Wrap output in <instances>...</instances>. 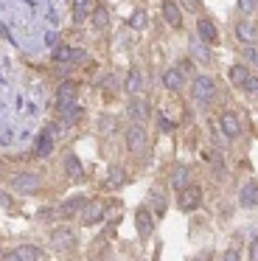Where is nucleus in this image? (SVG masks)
<instances>
[{"mask_svg": "<svg viewBox=\"0 0 258 261\" xmlns=\"http://www.w3.org/2000/svg\"><path fill=\"white\" fill-rule=\"evenodd\" d=\"M76 244H79V239L70 227H56V230L50 233V247H54L56 253H73Z\"/></svg>", "mask_w": 258, "mask_h": 261, "instance_id": "f257e3e1", "label": "nucleus"}, {"mask_svg": "<svg viewBox=\"0 0 258 261\" xmlns=\"http://www.w3.org/2000/svg\"><path fill=\"white\" fill-rule=\"evenodd\" d=\"M191 96H194V101H199V104L213 101V96H216V82H213L211 76H196L194 87H191Z\"/></svg>", "mask_w": 258, "mask_h": 261, "instance_id": "f03ea898", "label": "nucleus"}, {"mask_svg": "<svg viewBox=\"0 0 258 261\" xmlns=\"http://www.w3.org/2000/svg\"><path fill=\"white\" fill-rule=\"evenodd\" d=\"M11 191L14 194H34L39 191V174L37 171H20L11 177Z\"/></svg>", "mask_w": 258, "mask_h": 261, "instance_id": "7ed1b4c3", "label": "nucleus"}, {"mask_svg": "<svg viewBox=\"0 0 258 261\" xmlns=\"http://www.w3.org/2000/svg\"><path fill=\"white\" fill-rule=\"evenodd\" d=\"M126 146H129V152H132V154L149 152V135H146V129L140 124H135V126H129V129H126Z\"/></svg>", "mask_w": 258, "mask_h": 261, "instance_id": "20e7f679", "label": "nucleus"}, {"mask_svg": "<svg viewBox=\"0 0 258 261\" xmlns=\"http://www.w3.org/2000/svg\"><path fill=\"white\" fill-rule=\"evenodd\" d=\"M199 202H202V188L199 186H188V188H183V191L177 194V205H179V211H196L199 208Z\"/></svg>", "mask_w": 258, "mask_h": 261, "instance_id": "39448f33", "label": "nucleus"}, {"mask_svg": "<svg viewBox=\"0 0 258 261\" xmlns=\"http://www.w3.org/2000/svg\"><path fill=\"white\" fill-rule=\"evenodd\" d=\"M104 211H107V205L101 202V199H87V205L82 208V225H98L101 219H104Z\"/></svg>", "mask_w": 258, "mask_h": 261, "instance_id": "423d86ee", "label": "nucleus"}, {"mask_svg": "<svg viewBox=\"0 0 258 261\" xmlns=\"http://www.w3.org/2000/svg\"><path fill=\"white\" fill-rule=\"evenodd\" d=\"M54 59L59 65H73V62H84L87 54H84L82 48H73V45H56L54 48Z\"/></svg>", "mask_w": 258, "mask_h": 261, "instance_id": "0eeeda50", "label": "nucleus"}, {"mask_svg": "<svg viewBox=\"0 0 258 261\" xmlns=\"http://www.w3.org/2000/svg\"><path fill=\"white\" fill-rule=\"evenodd\" d=\"M56 149V138H54V129H42L37 135V141H34V154H37V158H48L50 152H54Z\"/></svg>", "mask_w": 258, "mask_h": 261, "instance_id": "6e6552de", "label": "nucleus"}, {"mask_svg": "<svg viewBox=\"0 0 258 261\" xmlns=\"http://www.w3.org/2000/svg\"><path fill=\"white\" fill-rule=\"evenodd\" d=\"M84 205H87V199L84 197H79V194H73V197H67L65 202L59 205V208H56V214L62 216V219H73V216H79L82 214V208Z\"/></svg>", "mask_w": 258, "mask_h": 261, "instance_id": "1a4fd4ad", "label": "nucleus"}, {"mask_svg": "<svg viewBox=\"0 0 258 261\" xmlns=\"http://www.w3.org/2000/svg\"><path fill=\"white\" fill-rule=\"evenodd\" d=\"M149 113H151V110H149V101H143V98H138V96H135L132 101L126 104V115L135 121V124H146Z\"/></svg>", "mask_w": 258, "mask_h": 261, "instance_id": "9d476101", "label": "nucleus"}, {"mask_svg": "<svg viewBox=\"0 0 258 261\" xmlns=\"http://www.w3.org/2000/svg\"><path fill=\"white\" fill-rule=\"evenodd\" d=\"M56 113H59L62 124L70 126V124H79V121H82L84 110L79 107V101H70V104H59V107H56Z\"/></svg>", "mask_w": 258, "mask_h": 261, "instance_id": "9b49d317", "label": "nucleus"}, {"mask_svg": "<svg viewBox=\"0 0 258 261\" xmlns=\"http://www.w3.org/2000/svg\"><path fill=\"white\" fill-rule=\"evenodd\" d=\"M135 225H138V233L140 236H151V230H154V214H151V208H138V214H135Z\"/></svg>", "mask_w": 258, "mask_h": 261, "instance_id": "f8f14e48", "label": "nucleus"}, {"mask_svg": "<svg viewBox=\"0 0 258 261\" xmlns=\"http://www.w3.org/2000/svg\"><path fill=\"white\" fill-rule=\"evenodd\" d=\"M219 126H222V132L227 138H239L241 135V118L236 113H222V118H219Z\"/></svg>", "mask_w": 258, "mask_h": 261, "instance_id": "ddd939ff", "label": "nucleus"}, {"mask_svg": "<svg viewBox=\"0 0 258 261\" xmlns=\"http://www.w3.org/2000/svg\"><path fill=\"white\" fill-rule=\"evenodd\" d=\"M196 37H199L205 45H213V42L219 40V29L213 25V20H205V17H202L199 23H196Z\"/></svg>", "mask_w": 258, "mask_h": 261, "instance_id": "4468645a", "label": "nucleus"}, {"mask_svg": "<svg viewBox=\"0 0 258 261\" xmlns=\"http://www.w3.org/2000/svg\"><path fill=\"white\" fill-rule=\"evenodd\" d=\"M123 87H126V93H132V96L143 93V87H146L143 70H140V68H132V70H129V73H126V82H123Z\"/></svg>", "mask_w": 258, "mask_h": 261, "instance_id": "2eb2a0df", "label": "nucleus"}, {"mask_svg": "<svg viewBox=\"0 0 258 261\" xmlns=\"http://www.w3.org/2000/svg\"><path fill=\"white\" fill-rule=\"evenodd\" d=\"M188 51H191V57H194L196 62H202V65L213 62V57H211V48H208L205 42L199 40V37H194V40L188 42Z\"/></svg>", "mask_w": 258, "mask_h": 261, "instance_id": "dca6fc26", "label": "nucleus"}, {"mask_svg": "<svg viewBox=\"0 0 258 261\" xmlns=\"http://www.w3.org/2000/svg\"><path fill=\"white\" fill-rule=\"evenodd\" d=\"M236 37H239L244 45H252V42L258 40V29L252 23H247V20H239V23H236Z\"/></svg>", "mask_w": 258, "mask_h": 261, "instance_id": "f3484780", "label": "nucleus"}, {"mask_svg": "<svg viewBox=\"0 0 258 261\" xmlns=\"http://www.w3.org/2000/svg\"><path fill=\"white\" fill-rule=\"evenodd\" d=\"M163 17H166V23L171 25V29H179V25H183V14H179V6L174 0H166V3H163Z\"/></svg>", "mask_w": 258, "mask_h": 261, "instance_id": "a211bd4d", "label": "nucleus"}, {"mask_svg": "<svg viewBox=\"0 0 258 261\" xmlns=\"http://www.w3.org/2000/svg\"><path fill=\"white\" fill-rule=\"evenodd\" d=\"M239 202L244 205V208H252V205H258V180H250L244 188H241Z\"/></svg>", "mask_w": 258, "mask_h": 261, "instance_id": "6ab92c4d", "label": "nucleus"}, {"mask_svg": "<svg viewBox=\"0 0 258 261\" xmlns=\"http://www.w3.org/2000/svg\"><path fill=\"white\" fill-rule=\"evenodd\" d=\"M183 73H179L177 68H168L166 73H163V87H166V90H171V93H179L183 90Z\"/></svg>", "mask_w": 258, "mask_h": 261, "instance_id": "aec40b11", "label": "nucleus"}, {"mask_svg": "<svg viewBox=\"0 0 258 261\" xmlns=\"http://www.w3.org/2000/svg\"><path fill=\"white\" fill-rule=\"evenodd\" d=\"M171 186L177 188V191H183V188L191 186V169H188V166H174V171H171Z\"/></svg>", "mask_w": 258, "mask_h": 261, "instance_id": "412c9836", "label": "nucleus"}, {"mask_svg": "<svg viewBox=\"0 0 258 261\" xmlns=\"http://www.w3.org/2000/svg\"><path fill=\"white\" fill-rule=\"evenodd\" d=\"M79 98V85H73V82H65V85L56 87V101L59 104H70Z\"/></svg>", "mask_w": 258, "mask_h": 261, "instance_id": "4be33fe9", "label": "nucleus"}, {"mask_svg": "<svg viewBox=\"0 0 258 261\" xmlns=\"http://www.w3.org/2000/svg\"><path fill=\"white\" fill-rule=\"evenodd\" d=\"M93 0H73V23H82V20H87L90 14H93Z\"/></svg>", "mask_w": 258, "mask_h": 261, "instance_id": "5701e85b", "label": "nucleus"}, {"mask_svg": "<svg viewBox=\"0 0 258 261\" xmlns=\"http://www.w3.org/2000/svg\"><path fill=\"white\" fill-rule=\"evenodd\" d=\"M123 182H126V174H123V169H121V166H112L110 174H107V180H104V188L115 191V188L123 186Z\"/></svg>", "mask_w": 258, "mask_h": 261, "instance_id": "b1692460", "label": "nucleus"}, {"mask_svg": "<svg viewBox=\"0 0 258 261\" xmlns=\"http://www.w3.org/2000/svg\"><path fill=\"white\" fill-rule=\"evenodd\" d=\"M17 255L22 261H45L42 247H37V244H22V247H17Z\"/></svg>", "mask_w": 258, "mask_h": 261, "instance_id": "393cba45", "label": "nucleus"}, {"mask_svg": "<svg viewBox=\"0 0 258 261\" xmlns=\"http://www.w3.org/2000/svg\"><path fill=\"white\" fill-rule=\"evenodd\" d=\"M65 171H67V177H70V180H82V163H79V158L76 154H67L65 158Z\"/></svg>", "mask_w": 258, "mask_h": 261, "instance_id": "a878e982", "label": "nucleus"}, {"mask_svg": "<svg viewBox=\"0 0 258 261\" xmlns=\"http://www.w3.org/2000/svg\"><path fill=\"white\" fill-rule=\"evenodd\" d=\"M90 20H93L95 29H107V23H110V12H107V6H95L93 14H90Z\"/></svg>", "mask_w": 258, "mask_h": 261, "instance_id": "bb28decb", "label": "nucleus"}, {"mask_svg": "<svg viewBox=\"0 0 258 261\" xmlns=\"http://www.w3.org/2000/svg\"><path fill=\"white\" fill-rule=\"evenodd\" d=\"M247 79H250V70H247L244 65H233V68H230V82H233V85L244 87Z\"/></svg>", "mask_w": 258, "mask_h": 261, "instance_id": "cd10ccee", "label": "nucleus"}, {"mask_svg": "<svg viewBox=\"0 0 258 261\" xmlns=\"http://www.w3.org/2000/svg\"><path fill=\"white\" fill-rule=\"evenodd\" d=\"M146 23H149V17H146V12H140V9L132 14V17H129V25H132V29H138V31L146 29Z\"/></svg>", "mask_w": 258, "mask_h": 261, "instance_id": "c85d7f7f", "label": "nucleus"}, {"mask_svg": "<svg viewBox=\"0 0 258 261\" xmlns=\"http://www.w3.org/2000/svg\"><path fill=\"white\" fill-rule=\"evenodd\" d=\"M241 90H244L250 98H258V76H250V79L244 82V87H241Z\"/></svg>", "mask_w": 258, "mask_h": 261, "instance_id": "c756f323", "label": "nucleus"}, {"mask_svg": "<svg viewBox=\"0 0 258 261\" xmlns=\"http://www.w3.org/2000/svg\"><path fill=\"white\" fill-rule=\"evenodd\" d=\"M151 205H154V214H157V216H160L163 211H166V199H163V194L157 191V188L151 191Z\"/></svg>", "mask_w": 258, "mask_h": 261, "instance_id": "7c9ffc66", "label": "nucleus"}, {"mask_svg": "<svg viewBox=\"0 0 258 261\" xmlns=\"http://www.w3.org/2000/svg\"><path fill=\"white\" fill-rule=\"evenodd\" d=\"M258 9V0H239V12L241 14H252Z\"/></svg>", "mask_w": 258, "mask_h": 261, "instance_id": "2f4dec72", "label": "nucleus"}, {"mask_svg": "<svg viewBox=\"0 0 258 261\" xmlns=\"http://www.w3.org/2000/svg\"><path fill=\"white\" fill-rule=\"evenodd\" d=\"M177 70L183 73V79H188V76H194V62H191V59H183Z\"/></svg>", "mask_w": 258, "mask_h": 261, "instance_id": "473e14b6", "label": "nucleus"}, {"mask_svg": "<svg viewBox=\"0 0 258 261\" xmlns=\"http://www.w3.org/2000/svg\"><path fill=\"white\" fill-rule=\"evenodd\" d=\"M219 261H241L239 258V244H236V247H230V250H224V255Z\"/></svg>", "mask_w": 258, "mask_h": 261, "instance_id": "72a5a7b5", "label": "nucleus"}, {"mask_svg": "<svg viewBox=\"0 0 258 261\" xmlns=\"http://www.w3.org/2000/svg\"><path fill=\"white\" fill-rule=\"evenodd\" d=\"M104 90L107 93H115L118 90V79H115V76H107V79H104Z\"/></svg>", "mask_w": 258, "mask_h": 261, "instance_id": "f704fd0d", "label": "nucleus"}, {"mask_svg": "<svg viewBox=\"0 0 258 261\" xmlns=\"http://www.w3.org/2000/svg\"><path fill=\"white\" fill-rule=\"evenodd\" d=\"M244 57H247V59H250V62H252V65H258V48H252V45H247V48H244Z\"/></svg>", "mask_w": 258, "mask_h": 261, "instance_id": "c9c22d12", "label": "nucleus"}, {"mask_svg": "<svg viewBox=\"0 0 258 261\" xmlns=\"http://www.w3.org/2000/svg\"><path fill=\"white\" fill-rule=\"evenodd\" d=\"M157 124H160V129H163V132H171V129H174V124L166 118V115H160V118H157Z\"/></svg>", "mask_w": 258, "mask_h": 261, "instance_id": "e433bc0d", "label": "nucleus"}, {"mask_svg": "<svg viewBox=\"0 0 258 261\" xmlns=\"http://www.w3.org/2000/svg\"><path fill=\"white\" fill-rule=\"evenodd\" d=\"M250 261H258V239L250 242Z\"/></svg>", "mask_w": 258, "mask_h": 261, "instance_id": "4c0bfd02", "label": "nucleus"}, {"mask_svg": "<svg viewBox=\"0 0 258 261\" xmlns=\"http://www.w3.org/2000/svg\"><path fill=\"white\" fill-rule=\"evenodd\" d=\"M0 261H22V258L17 255V250H14V253H3V255H0Z\"/></svg>", "mask_w": 258, "mask_h": 261, "instance_id": "58836bf2", "label": "nucleus"}, {"mask_svg": "<svg viewBox=\"0 0 258 261\" xmlns=\"http://www.w3.org/2000/svg\"><path fill=\"white\" fill-rule=\"evenodd\" d=\"M0 208H11V197L0 191Z\"/></svg>", "mask_w": 258, "mask_h": 261, "instance_id": "ea45409f", "label": "nucleus"}, {"mask_svg": "<svg viewBox=\"0 0 258 261\" xmlns=\"http://www.w3.org/2000/svg\"><path fill=\"white\" fill-rule=\"evenodd\" d=\"M183 6L185 9H194V12H196V9H199V0H183Z\"/></svg>", "mask_w": 258, "mask_h": 261, "instance_id": "a19ab883", "label": "nucleus"}, {"mask_svg": "<svg viewBox=\"0 0 258 261\" xmlns=\"http://www.w3.org/2000/svg\"><path fill=\"white\" fill-rule=\"evenodd\" d=\"M0 40H11V31H9V29H6V25H3V23H0Z\"/></svg>", "mask_w": 258, "mask_h": 261, "instance_id": "79ce46f5", "label": "nucleus"}]
</instances>
